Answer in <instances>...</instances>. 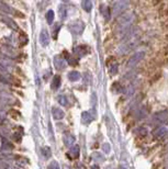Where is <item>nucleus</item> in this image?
Returning a JSON list of instances; mask_svg holds the SVG:
<instances>
[{"label": "nucleus", "instance_id": "obj_1", "mask_svg": "<svg viewBox=\"0 0 168 169\" xmlns=\"http://www.w3.org/2000/svg\"><path fill=\"white\" fill-rule=\"evenodd\" d=\"M40 41L42 43L43 46H46L48 43V33L46 31H42V33H41V36H40Z\"/></svg>", "mask_w": 168, "mask_h": 169}, {"label": "nucleus", "instance_id": "obj_2", "mask_svg": "<svg viewBox=\"0 0 168 169\" xmlns=\"http://www.w3.org/2000/svg\"><path fill=\"white\" fill-rule=\"evenodd\" d=\"M53 114L56 120H60L64 118V112L60 108H53Z\"/></svg>", "mask_w": 168, "mask_h": 169}, {"label": "nucleus", "instance_id": "obj_3", "mask_svg": "<svg viewBox=\"0 0 168 169\" xmlns=\"http://www.w3.org/2000/svg\"><path fill=\"white\" fill-rule=\"evenodd\" d=\"M162 78V72H157L156 74H154L152 76V78H150V82H156L157 80Z\"/></svg>", "mask_w": 168, "mask_h": 169}, {"label": "nucleus", "instance_id": "obj_4", "mask_svg": "<svg viewBox=\"0 0 168 169\" xmlns=\"http://www.w3.org/2000/svg\"><path fill=\"white\" fill-rule=\"evenodd\" d=\"M60 76H56V77L54 78V80H53V84H52V86H53V88H54V89H57V88L60 87Z\"/></svg>", "mask_w": 168, "mask_h": 169}, {"label": "nucleus", "instance_id": "obj_5", "mask_svg": "<svg viewBox=\"0 0 168 169\" xmlns=\"http://www.w3.org/2000/svg\"><path fill=\"white\" fill-rule=\"evenodd\" d=\"M69 78L70 80H77L79 78V74L77 72H72L69 74Z\"/></svg>", "mask_w": 168, "mask_h": 169}, {"label": "nucleus", "instance_id": "obj_6", "mask_svg": "<svg viewBox=\"0 0 168 169\" xmlns=\"http://www.w3.org/2000/svg\"><path fill=\"white\" fill-rule=\"evenodd\" d=\"M53 17H54V13H53V11H48V13L46 14V18H47L48 23H52V21H53Z\"/></svg>", "mask_w": 168, "mask_h": 169}, {"label": "nucleus", "instance_id": "obj_7", "mask_svg": "<svg viewBox=\"0 0 168 169\" xmlns=\"http://www.w3.org/2000/svg\"><path fill=\"white\" fill-rule=\"evenodd\" d=\"M58 102H60L62 106H65V104H66V102H67L66 98H65L64 96H60V97H58Z\"/></svg>", "mask_w": 168, "mask_h": 169}, {"label": "nucleus", "instance_id": "obj_8", "mask_svg": "<svg viewBox=\"0 0 168 169\" xmlns=\"http://www.w3.org/2000/svg\"><path fill=\"white\" fill-rule=\"evenodd\" d=\"M42 153L44 154L45 157H50L51 156V151H50V148H43L42 149Z\"/></svg>", "mask_w": 168, "mask_h": 169}, {"label": "nucleus", "instance_id": "obj_9", "mask_svg": "<svg viewBox=\"0 0 168 169\" xmlns=\"http://www.w3.org/2000/svg\"><path fill=\"white\" fill-rule=\"evenodd\" d=\"M48 169H60V168H58V166H57V164H52V165H51V166H50V167H48Z\"/></svg>", "mask_w": 168, "mask_h": 169}, {"label": "nucleus", "instance_id": "obj_10", "mask_svg": "<svg viewBox=\"0 0 168 169\" xmlns=\"http://www.w3.org/2000/svg\"><path fill=\"white\" fill-rule=\"evenodd\" d=\"M15 14L18 15V17H20L21 19H23V18H25V15L22 13V12H19V11H15Z\"/></svg>", "mask_w": 168, "mask_h": 169}, {"label": "nucleus", "instance_id": "obj_11", "mask_svg": "<svg viewBox=\"0 0 168 169\" xmlns=\"http://www.w3.org/2000/svg\"><path fill=\"white\" fill-rule=\"evenodd\" d=\"M10 113H17V114H19L18 112H15V111H11V112H10ZM11 116H13V118H15V119H18V118H19V116H17V115H15V114H11Z\"/></svg>", "mask_w": 168, "mask_h": 169}, {"label": "nucleus", "instance_id": "obj_12", "mask_svg": "<svg viewBox=\"0 0 168 169\" xmlns=\"http://www.w3.org/2000/svg\"><path fill=\"white\" fill-rule=\"evenodd\" d=\"M164 25H165V29H168V19L165 21V23H164Z\"/></svg>", "mask_w": 168, "mask_h": 169}, {"label": "nucleus", "instance_id": "obj_13", "mask_svg": "<svg viewBox=\"0 0 168 169\" xmlns=\"http://www.w3.org/2000/svg\"><path fill=\"white\" fill-rule=\"evenodd\" d=\"M165 40H166V41H167V42H168V33L165 35Z\"/></svg>", "mask_w": 168, "mask_h": 169}]
</instances>
